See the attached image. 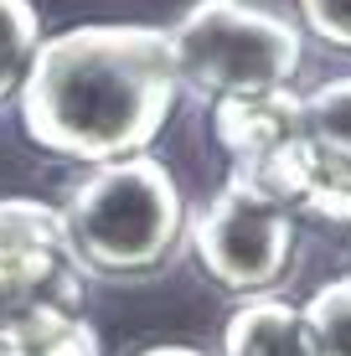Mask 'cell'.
I'll use <instances>...</instances> for the list:
<instances>
[{"label": "cell", "instance_id": "obj_1", "mask_svg": "<svg viewBox=\"0 0 351 356\" xmlns=\"http://www.w3.org/2000/svg\"><path fill=\"white\" fill-rule=\"evenodd\" d=\"M181 93L171 31L72 26L36 47L21 83V129L47 155L83 165L145 155Z\"/></svg>", "mask_w": 351, "mask_h": 356}, {"label": "cell", "instance_id": "obj_2", "mask_svg": "<svg viewBox=\"0 0 351 356\" xmlns=\"http://www.w3.org/2000/svg\"><path fill=\"white\" fill-rule=\"evenodd\" d=\"M72 253L88 274L145 279L186 238V202L171 170L150 155L93 165L63 202Z\"/></svg>", "mask_w": 351, "mask_h": 356}, {"label": "cell", "instance_id": "obj_3", "mask_svg": "<svg viewBox=\"0 0 351 356\" xmlns=\"http://www.w3.org/2000/svg\"><path fill=\"white\" fill-rule=\"evenodd\" d=\"M181 88L207 98L289 88L305 63V36L289 16L253 0H197L171 26Z\"/></svg>", "mask_w": 351, "mask_h": 356}, {"label": "cell", "instance_id": "obj_4", "mask_svg": "<svg viewBox=\"0 0 351 356\" xmlns=\"http://www.w3.org/2000/svg\"><path fill=\"white\" fill-rule=\"evenodd\" d=\"M186 232L207 279L238 294H263L295 259V212L238 170L217 196L202 202Z\"/></svg>", "mask_w": 351, "mask_h": 356}, {"label": "cell", "instance_id": "obj_5", "mask_svg": "<svg viewBox=\"0 0 351 356\" xmlns=\"http://www.w3.org/2000/svg\"><path fill=\"white\" fill-rule=\"evenodd\" d=\"M83 264L72 253L63 207L0 196V321L31 310H78Z\"/></svg>", "mask_w": 351, "mask_h": 356}, {"label": "cell", "instance_id": "obj_6", "mask_svg": "<svg viewBox=\"0 0 351 356\" xmlns=\"http://www.w3.org/2000/svg\"><path fill=\"white\" fill-rule=\"evenodd\" d=\"M212 129H217V140H222V150L233 155V170L253 181L305 134V104L289 88L233 93V98H217Z\"/></svg>", "mask_w": 351, "mask_h": 356}, {"label": "cell", "instance_id": "obj_7", "mask_svg": "<svg viewBox=\"0 0 351 356\" xmlns=\"http://www.w3.org/2000/svg\"><path fill=\"white\" fill-rule=\"evenodd\" d=\"M222 356H316L300 305L248 294L222 325Z\"/></svg>", "mask_w": 351, "mask_h": 356}, {"label": "cell", "instance_id": "obj_8", "mask_svg": "<svg viewBox=\"0 0 351 356\" xmlns=\"http://www.w3.org/2000/svg\"><path fill=\"white\" fill-rule=\"evenodd\" d=\"M0 356H99V330L78 310H31L0 321Z\"/></svg>", "mask_w": 351, "mask_h": 356}, {"label": "cell", "instance_id": "obj_9", "mask_svg": "<svg viewBox=\"0 0 351 356\" xmlns=\"http://www.w3.org/2000/svg\"><path fill=\"white\" fill-rule=\"evenodd\" d=\"M42 47V16L31 0H0V104L21 93L26 67Z\"/></svg>", "mask_w": 351, "mask_h": 356}, {"label": "cell", "instance_id": "obj_10", "mask_svg": "<svg viewBox=\"0 0 351 356\" xmlns=\"http://www.w3.org/2000/svg\"><path fill=\"white\" fill-rule=\"evenodd\" d=\"M300 104H305V134L316 140V150L351 170V78L320 83V88L310 98H300Z\"/></svg>", "mask_w": 351, "mask_h": 356}, {"label": "cell", "instance_id": "obj_11", "mask_svg": "<svg viewBox=\"0 0 351 356\" xmlns=\"http://www.w3.org/2000/svg\"><path fill=\"white\" fill-rule=\"evenodd\" d=\"M316 356H351V274L331 279L300 305Z\"/></svg>", "mask_w": 351, "mask_h": 356}, {"label": "cell", "instance_id": "obj_12", "mask_svg": "<svg viewBox=\"0 0 351 356\" xmlns=\"http://www.w3.org/2000/svg\"><path fill=\"white\" fill-rule=\"evenodd\" d=\"M305 26L331 47H351V0H300Z\"/></svg>", "mask_w": 351, "mask_h": 356}, {"label": "cell", "instance_id": "obj_13", "mask_svg": "<svg viewBox=\"0 0 351 356\" xmlns=\"http://www.w3.org/2000/svg\"><path fill=\"white\" fill-rule=\"evenodd\" d=\"M140 356H207V351H197V346H150Z\"/></svg>", "mask_w": 351, "mask_h": 356}]
</instances>
